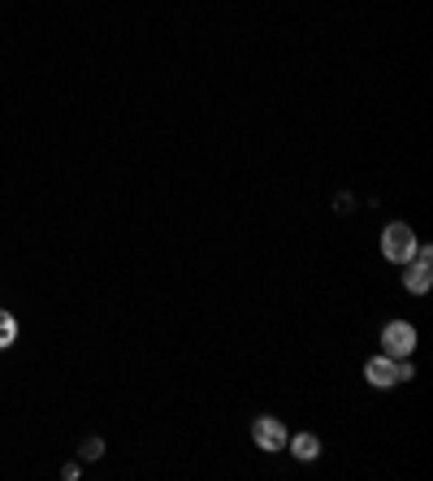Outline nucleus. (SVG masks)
I'll use <instances>...</instances> for the list:
<instances>
[{
  "instance_id": "1",
  "label": "nucleus",
  "mask_w": 433,
  "mask_h": 481,
  "mask_svg": "<svg viewBox=\"0 0 433 481\" xmlns=\"http://www.w3.org/2000/svg\"><path fill=\"white\" fill-rule=\"evenodd\" d=\"M364 382L377 386V391H390V386H399V382H411V360H394L386 351H382V356H368Z\"/></svg>"
},
{
  "instance_id": "2",
  "label": "nucleus",
  "mask_w": 433,
  "mask_h": 481,
  "mask_svg": "<svg viewBox=\"0 0 433 481\" xmlns=\"http://www.w3.org/2000/svg\"><path fill=\"white\" fill-rule=\"evenodd\" d=\"M416 235H411L408 221H390L386 230H382V256L394 264H408L411 256H416Z\"/></svg>"
},
{
  "instance_id": "3",
  "label": "nucleus",
  "mask_w": 433,
  "mask_h": 481,
  "mask_svg": "<svg viewBox=\"0 0 433 481\" xmlns=\"http://www.w3.org/2000/svg\"><path fill=\"white\" fill-rule=\"evenodd\" d=\"M286 425H281L278 416H256V421H252V442H256L260 451H269V456H273V451H286Z\"/></svg>"
},
{
  "instance_id": "4",
  "label": "nucleus",
  "mask_w": 433,
  "mask_h": 481,
  "mask_svg": "<svg viewBox=\"0 0 433 481\" xmlns=\"http://www.w3.org/2000/svg\"><path fill=\"white\" fill-rule=\"evenodd\" d=\"M382 347H386V356H394V360H408L411 351H416V326L390 321V326L382 329Z\"/></svg>"
},
{
  "instance_id": "5",
  "label": "nucleus",
  "mask_w": 433,
  "mask_h": 481,
  "mask_svg": "<svg viewBox=\"0 0 433 481\" xmlns=\"http://www.w3.org/2000/svg\"><path fill=\"white\" fill-rule=\"evenodd\" d=\"M403 286H408L411 295H429V286H433V261L429 256H411V261L403 264Z\"/></svg>"
},
{
  "instance_id": "6",
  "label": "nucleus",
  "mask_w": 433,
  "mask_h": 481,
  "mask_svg": "<svg viewBox=\"0 0 433 481\" xmlns=\"http://www.w3.org/2000/svg\"><path fill=\"white\" fill-rule=\"evenodd\" d=\"M286 447H290V456L299 459V464H312V459L321 456V438H317V434H295V438H286Z\"/></svg>"
},
{
  "instance_id": "7",
  "label": "nucleus",
  "mask_w": 433,
  "mask_h": 481,
  "mask_svg": "<svg viewBox=\"0 0 433 481\" xmlns=\"http://www.w3.org/2000/svg\"><path fill=\"white\" fill-rule=\"evenodd\" d=\"M14 343H18V321H14V312L0 308V351H9Z\"/></svg>"
},
{
  "instance_id": "8",
  "label": "nucleus",
  "mask_w": 433,
  "mask_h": 481,
  "mask_svg": "<svg viewBox=\"0 0 433 481\" xmlns=\"http://www.w3.org/2000/svg\"><path fill=\"white\" fill-rule=\"evenodd\" d=\"M100 451H105V447H100V438H96V442H83V456H87V459H96Z\"/></svg>"
}]
</instances>
